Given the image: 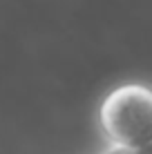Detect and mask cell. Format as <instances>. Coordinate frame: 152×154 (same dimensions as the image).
<instances>
[{"label":"cell","mask_w":152,"mask_h":154,"mask_svg":"<svg viewBox=\"0 0 152 154\" xmlns=\"http://www.w3.org/2000/svg\"><path fill=\"white\" fill-rule=\"evenodd\" d=\"M101 154H152V141L145 143L141 147H134V150H121V147H110L107 152H101Z\"/></svg>","instance_id":"cell-2"},{"label":"cell","mask_w":152,"mask_h":154,"mask_svg":"<svg viewBox=\"0 0 152 154\" xmlns=\"http://www.w3.org/2000/svg\"><path fill=\"white\" fill-rule=\"evenodd\" d=\"M98 125L112 147L134 150L152 141V89L141 83L114 87L98 105Z\"/></svg>","instance_id":"cell-1"}]
</instances>
